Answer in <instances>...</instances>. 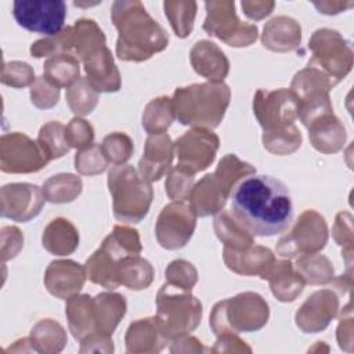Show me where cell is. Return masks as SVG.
I'll return each instance as SVG.
<instances>
[{"instance_id": "obj_7", "label": "cell", "mask_w": 354, "mask_h": 354, "mask_svg": "<svg viewBox=\"0 0 354 354\" xmlns=\"http://www.w3.org/2000/svg\"><path fill=\"white\" fill-rule=\"evenodd\" d=\"M308 48L313 57L308 59L307 66L319 69L336 83L351 71V44L337 30L317 29L308 41Z\"/></svg>"}, {"instance_id": "obj_38", "label": "cell", "mask_w": 354, "mask_h": 354, "mask_svg": "<svg viewBox=\"0 0 354 354\" xmlns=\"http://www.w3.org/2000/svg\"><path fill=\"white\" fill-rule=\"evenodd\" d=\"M196 3L195 1H165L163 10L167 17L173 30L181 39L191 35L194 28V21L196 15Z\"/></svg>"}, {"instance_id": "obj_46", "label": "cell", "mask_w": 354, "mask_h": 354, "mask_svg": "<svg viewBox=\"0 0 354 354\" xmlns=\"http://www.w3.org/2000/svg\"><path fill=\"white\" fill-rule=\"evenodd\" d=\"M165 187L170 199L183 202L191 195V191L194 188V174L185 171L178 166H174L169 171Z\"/></svg>"}, {"instance_id": "obj_3", "label": "cell", "mask_w": 354, "mask_h": 354, "mask_svg": "<svg viewBox=\"0 0 354 354\" xmlns=\"http://www.w3.org/2000/svg\"><path fill=\"white\" fill-rule=\"evenodd\" d=\"M231 91L223 82L196 83L178 87L171 98L176 119L196 129L217 127L230 104Z\"/></svg>"}, {"instance_id": "obj_41", "label": "cell", "mask_w": 354, "mask_h": 354, "mask_svg": "<svg viewBox=\"0 0 354 354\" xmlns=\"http://www.w3.org/2000/svg\"><path fill=\"white\" fill-rule=\"evenodd\" d=\"M66 101L71 109L79 115L84 116L93 112L98 102V91L90 84L87 77H80L66 90Z\"/></svg>"}, {"instance_id": "obj_40", "label": "cell", "mask_w": 354, "mask_h": 354, "mask_svg": "<svg viewBox=\"0 0 354 354\" xmlns=\"http://www.w3.org/2000/svg\"><path fill=\"white\" fill-rule=\"evenodd\" d=\"M37 144L50 160L64 156L71 148L65 137V126L59 122H50L41 126Z\"/></svg>"}, {"instance_id": "obj_9", "label": "cell", "mask_w": 354, "mask_h": 354, "mask_svg": "<svg viewBox=\"0 0 354 354\" xmlns=\"http://www.w3.org/2000/svg\"><path fill=\"white\" fill-rule=\"evenodd\" d=\"M253 112L264 133L290 129L299 118V98L288 88L257 90L253 98Z\"/></svg>"}, {"instance_id": "obj_10", "label": "cell", "mask_w": 354, "mask_h": 354, "mask_svg": "<svg viewBox=\"0 0 354 354\" xmlns=\"http://www.w3.org/2000/svg\"><path fill=\"white\" fill-rule=\"evenodd\" d=\"M328 242L325 218L315 210H306L296 221L293 230L279 239L277 253L282 257H299L313 254L324 249Z\"/></svg>"}, {"instance_id": "obj_30", "label": "cell", "mask_w": 354, "mask_h": 354, "mask_svg": "<svg viewBox=\"0 0 354 354\" xmlns=\"http://www.w3.org/2000/svg\"><path fill=\"white\" fill-rule=\"evenodd\" d=\"M66 317L75 339L83 340L97 332L93 317V297L88 295H75L69 297L66 303Z\"/></svg>"}, {"instance_id": "obj_35", "label": "cell", "mask_w": 354, "mask_h": 354, "mask_svg": "<svg viewBox=\"0 0 354 354\" xmlns=\"http://www.w3.org/2000/svg\"><path fill=\"white\" fill-rule=\"evenodd\" d=\"M174 119L176 116L171 98L159 97L145 106L142 113V127L149 136L162 134L169 129Z\"/></svg>"}, {"instance_id": "obj_6", "label": "cell", "mask_w": 354, "mask_h": 354, "mask_svg": "<svg viewBox=\"0 0 354 354\" xmlns=\"http://www.w3.org/2000/svg\"><path fill=\"white\" fill-rule=\"evenodd\" d=\"M156 322L167 339H178L194 330L202 317L201 301L183 288L166 282L156 296Z\"/></svg>"}, {"instance_id": "obj_42", "label": "cell", "mask_w": 354, "mask_h": 354, "mask_svg": "<svg viewBox=\"0 0 354 354\" xmlns=\"http://www.w3.org/2000/svg\"><path fill=\"white\" fill-rule=\"evenodd\" d=\"M65 342L64 328L53 319H43L32 329V343L41 344L39 351H59L62 347L57 346V343L64 346Z\"/></svg>"}, {"instance_id": "obj_45", "label": "cell", "mask_w": 354, "mask_h": 354, "mask_svg": "<svg viewBox=\"0 0 354 354\" xmlns=\"http://www.w3.org/2000/svg\"><path fill=\"white\" fill-rule=\"evenodd\" d=\"M108 160L101 149V145L93 144L88 148L80 149L75 156V167L79 173L86 176H94L102 173L106 166Z\"/></svg>"}, {"instance_id": "obj_14", "label": "cell", "mask_w": 354, "mask_h": 354, "mask_svg": "<svg viewBox=\"0 0 354 354\" xmlns=\"http://www.w3.org/2000/svg\"><path fill=\"white\" fill-rule=\"evenodd\" d=\"M218 137L207 129H192L184 133L173 144L177 155V166L195 174L209 167L218 149Z\"/></svg>"}, {"instance_id": "obj_53", "label": "cell", "mask_w": 354, "mask_h": 354, "mask_svg": "<svg viewBox=\"0 0 354 354\" xmlns=\"http://www.w3.org/2000/svg\"><path fill=\"white\" fill-rule=\"evenodd\" d=\"M314 6L318 8L319 12L326 14V15H335L339 14L353 6V1H321V3H314Z\"/></svg>"}, {"instance_id": "obj_20", "label": "cell", "mask_w": 354, "mask_h": 354, "mask_svg": "<svg viewBox=\"0 0 354 354\" xmlns=\"http://www.w3.org/2000/svg\"><path fill=\"white\" fill-rule=\"evenodd\" d=\"M223 257L225 266L241 275H263L270 264L275 260L268 248L250 245L242 249L224 248Z\"/></svg>"}, {"instance_id": "obj_4", "label": "cell", "mask_w": 354, "mask_h": 354, "mask_svg": "<svg viewBox=\"0 0 354 354\" xmlns=\"http://www.w3.org/2000/svg\"><path fill=\"white\" fill-rule=\"evenodd\" d=\"M108 188L113 199V216L126 223H140L149 210L153 192L130 165L115 166L108 174Z\"/></svg>"}, {"instance_id": "obj_16", "label": "cell", "mask_w": 354, "mask_h": 354, "mask_svg": "<svg viewBox=\"0 0 354 354\" xmlns=\"http://www.w3.org/2000/svg\"><path fill=\"white\" fill-rule=\"evenodd\" d=\"M337 308L339 300L335 292L330 289L317 290L297 310L296 325L306 333H317L329 325Z\"/></svg>"}, {"instance_id": "obj_17", "label": "cell", "mask_w": 354, "mask_h": 354, "mask_svg": "<svg viewBox=\"0 0 354 354\" xmlns=\"http://www.w3.org/2000/svg\"><path fill=\"white\" fill-rule=\"evenodd\" d=\"M174 147L169 134H152L145 141L144 155L138 163V174L147 181L160 180L171 166Z\"/></svg>"}, {"instance_id": "obj_44", "label": "cell", "mask_w": 354, "mask_h": 354, "mask_svg": "<svg viewBox=\"0 0 354 354\" xmlns=\"http://www.w3.org/2000/svg\"><path fill=\"white\" fill-rule=\"evenodd\" d=\"M101 149L109 163L123 165L133 153V141L124 133H112L101 144Z\"/></svg>"}, {"instance_id": "obj_22", "label": "cell", "mask_w": 354, "mask_h": 354, "mask_svg": "<svg viewBox=\"0 0 354 354\" xmlns=\"http://www.w3.org/2000/svg\"><path fill=\"white\" fill-rule=\"evenodd\" d=\"M189 59L195 72L210 82H223L228 75L230 62L224 53L209 40H199L191 48Z\"/></svg>"}, {"instance_id": "obj_23", "label": "cell", "mask_w": 354, "mask_h": 354, "mask_svg": "<svg viewBox=\"0 0 354 354\" xmlns=\"http://www.w3.org/2000/svg\"><path fill=\"white\" fill-rule=\"evenodd\" d=\"M261 278L268 279L271 292L279 301H293L306 285L300 274L286 260H274Z\"/></svg>"}, {"instance_id": "obj_49", "label": "cell", "mask_w": 354, "mask_h": 354, "mask_svg": "<svg viewBox=\"0 0 354 354\" xmlns=\"http://www.w3.org/2000/svg\"><path fill=\"white\" fill-rule=\"evenodd\" d=\"M36 80L33 69L29 64L21 61H12L10 64H4L1 82L4 84L12 87H24Z\"/></svg>"}, {"instance_id": "obj_8", "label": "cell", "mask_w": 354, "mask_h": 354, "mask_svg": "<svg viewBox=\"0 0 354 354\" xmlns=\"http://www.w3.org/2000/svg\"><path fill=\"white\" fill-rule=\"evenodd\" d=\"M205 7L206 18L203 30H206L207 35L216 36L232 47H246L256 41L259 35L257 26L239 21L234 1H206Z\"/></svg>"}, {"instance_id": "obj_24", "label": "cell", "mask_w": 354, "mask_h": 354, "mask_svg": "<svg viewBox=\"0 0 354 354\" xmlns=\"http://www.w3.org/2000/svg\"><path fill=\"white\" fill-rule=\"evenodd\" d=\"M230 195L224 191L214 174H206L192 188L189 207L196 216L206 217L223 210Z\"/></svg>"}, {"instance_id": "obj_27", "label": "cell", "mask_w": 354, "mask_h": 354, "mask_svg": "<svg viewBox=\"0 0 354 354\" xmlns=\"http://www.w3.org/2000/svg\"><path fill=\"white\" fill-rule=\"evenodd\" d=\"M126 314V300L119 293H100L93 299V317L97 333L111 336Z\"/></svg>"}, {"instance_id": "obj_50", "label": "cell", "mask_w": 354, "mask_h": 354, "mask_svg": "<svg viewBox=\"0 0 354 354\" xmlns=\"http://www.w3.org/2000/svg\"><path fill=\"white\" fill-rule=\"evenodd\" d=\"M30 98L37 108L47 109L58 102L59 88L48 83L44 76H40L30 86Z\"/></svg>"}, {"instance_id": "obj_32", "label": "cell", "mask_w": 354, "mask_h": 354, "mask_svg": "<svg viewBox=\"0 0 354 354\" xmlns=\"http://www.w3.org/2000/svg\"><path fill=\"white\" fill-rule=\"evenodd\" d=\"M118 279L120 285L129 289H145L153 279V268L151 263L140 257V254L126 256L119 261Z\"/></svg>"}, {"instance_id": "obj_25", "label": "cell", "mask_w": 354, "mask_h": 354, "mask_svg": "<svg viewBox=\"0 0 354 354\" xmlns=\"http://www.w3.org/2000/svg\"><path fill=\"white\" fill-rule=\"evenodd\" d=\"M261 41L264 47L272 51L296 50L301 41L300 24L290 17H275L264 25Z\"/></svg>"}, {"instance_id": "obj_28", "label": "cell", "mask_w": 354, "mask_h": 354, "mask_svg": "<svg viewBox=\"0 0 354 354\" xmlns=\"http://www.w3.org/2000/svg\"><path fill=\"white\" fill-rule=\"evenodd\" d=\"M41 242L53 254H71L79 246V232L69 220L59 217L46 227Z\"/></svg>"}, {"instance_id": "obj_51", "label": "cell", "mask_w": 354, "mask_h": 354, "mask_svg": "<svg viewBox=\"0 0 354 354\" xmlns=\"http://www.w3.org/2000/svg\"><path fill=\"white\" fill-rule=\"evenodd\" d=\"M351 214L347 212H342L336 216V223L333 227V238L340 245L344 246L347 254L351 256L353 246V227H351Z\"/></svg>"}, {"instance_id": "obj_31", "label": "cell", "mask_w": 354, "mask_h": 354, "mask_svg": "<svg viewBox=\"0 0 354 354\" xmlns=\"http://www.w3.org/2000/svg\"><path fill=\"white\" fill-rule=\"evenodd\" d=\"M119 261L120 260L112 256L108 250L100 248L91 254L90 259H87L84 264L86 278L106 289H115L120 285L118 279Z\"/></svg>"}, {"instance_id": "obj_2", "label": "cell", "mask_w": 354, "mask_h": 354, "mask_svg": "<svg viewBox=\"0 0 354 354\" xmlns=\"http://www.w3.org/2000/svg\"><path fill=\"white\" fill-rule=\"evenodd\" d=\"M111 17L119 32L116 54L120 59L145 61L167 47V32L147 12L141 1H113Z\"/></svg>"}, {"instance_id": "obj_48", "label": "cell", "mask_w": 354, "mask_h": 354, "mask_svg": "<svg viewBox=\"0 0 354 354\" xmlns=\"http://www.w3.org/2000/svg\"><path fill=\"white\" fill-rule=\"evenodd\" d=\"M65 137L69 147L84 149L93 145L94 130L88 122L76 116L68 123V126H65Z\"/></svg>"}, {"instance_id": "obj_43", "label": "cell", "mask_w": 354, "mask_h": 354, "mask_svg": "<svg viewBox=\"0 0 354 354\" xmlns=\"http://www.w3.org/2000/svg\"><path fill=\"white\" fill-rule=\"evenodd\" d=\"M301 144V134L296 126L290 129L263 133V145L266 149L275 155H289L295 152Z\"/></svg>"}, {"instance_id": "obj_52", "label": "cell", "mask_w": 354, "mask_h": 354, "mask_svg": "<svg viewBox=\"0 0 354 354\" xmlns=\"http://www.w3.org/2000/svg\"><path fill=\"white\" fill-rule=\"evenodd\" d=\"M242 11L250 19L259 21L270 15L275 7L274 1H242Z\"/></svg>"}, {"instance_id": "obj_5", "label": "cell", "mask_w": 354, "mask_h": 354, "mask_svg": "<svg viewBox=\"0 0 354 354\" xmlns=\"http://www.w3.org/2000/svg\"><path fill=\"white\" fill-rule=\"evenodd\" d=\"M268 314V304L260 295L245 292L235 297L218 301L213 307L210 328L217 336L253 332L267 324Z\"/></svg>"}, {"instance_id": "obj_19", "label": "cell", "mask_w": 354, "mask_h": 354, "mask_svg": "<svg viewBox=\"0 0 354 354\" xmlns=\"http://www.w3.org/2000/svg\"><path fill=\"white\" fill-rule=\"evenodd\" d=\"M83 65L87 73V80L97 91L113 93L120 88V75L106 46H102L90 54L83 61Z\"/></svg>"}, {"instance_id": "obj_29", "label": "cell", "mask_w": 354, "mask_h": 354, "mask_svg": "<svg viewBox=\"0 0 354 354\" xmlns=\"http://www.w3.org/2000/svg\"><path fill=\"white\" fill-rule=\"evenodd\" d=\"M169 339L162 333L156 318H145L137 319L133 322L126 333V346L127 351H159L153 343H159L165 346Z\"/></svg>"}, {"instance_id": "obj_21", "label": "cell", "mask_w": 354, "mask_h": 354, "mask_svg": "<svg viewBox=\"0 0 354 354\" xmlns=\"http://www.w3.org/2000/svg\"><path fill=\"white\" fill-rule=\"evenodd\" d=\"M66 54L84 61L100 47L105 46V35L93 19H79L66 26Z\"/></svg>"}, {"instance_id": "obj_15", "label": "cell", "mask_w": 354, "mask_h": 354, "mask_svg": "<svg viewBox=\"0 0 354 354\" xmlns=\"http://www.w3.org/2000/svg\"><path fill=\"white\" fill-rule=\"evenodd\" d=\"M43 191L28 183L8 184L1 188V216L15 221H29L44 205Z\"/></svg>"}, {"instance_id": "obj_37", "label": "cell", "mask_w": 354, "mask_h": 354, "mask_svg": "<svg viewBox=\"0 0 354 354\" xmlns=\"http://www.w3.org/2000/svg\"><path fill=\"white\" fill-rule=\"evenodd\" d=\"M82 192V180L69 173H61L50 177L43 185L46 201L53 203H66L75 201Z\"/></svg>"}, {"instance_id": "obj_39", "label": "cell", "mask_w": 354, "mask_h": 354, "mask_svg": "<svg viewBox=\"0 0 354 354\" xmlns=\"http://www.w3.org/2000/svg\"><path fill=\"white\" fill-rule=\"evenodd\" d=\"M296 271L306 283H328L333 279L332 263L322 254H304L296 263Z\"/></svg>"}, {"instance_id": "obj_12", "label": "cell", "mask_w": 354, "mask_h": 354, "mask_svg": "<svg viewBox=\"0 0 354 354\" xmlns=\"http://www.w3.org/2000/svg\"><path fill=\"white\" fill-rule=\"evenodd\" d=\"M48 158L37 142L22 133H10L0 140V167L6 173H33L46 167Z\"/></svg>"}, {"instance_id": "obj_13", "label": "cell", "mask_w": 354, "mask_h": 354, "mask_svg": "<svg viewBox=\"0 0 354 354\" xmlns=\"http://www.w3.org/2000/svg\"><path fill=\"white\" fill-rule=\"evenodd\" d=\"M196 225V214L184 202L166 205L159 213L155 234L159 245L169 250L184 248L191 239Z\"/></svg>"}, {"instance_id": "obj_47", "label": "cell", "mask_w": 354, "mask_h": 354, "mask_svg": "<svg viewBox=\"0 0 354 354\" xmlns=\"http://www.w3.org/2000/svg\"><path fill=\"white\" fill-rule=\"evenodd\" d=\"M166 278L169 283L183 288L185 290H191L196 283L198 274L195 267L189 261L180 259L169 264L166 270Z\"/></svg>"}, {"instance_id": "obj_33", "label": "cell", "mask_w": 354, "mask_h": 354, "mask_svg": "<svg viewBox=\"0 0 354 354\" xmlns=\"http://www.w3.org/2000/svg\"><path fill=\"white\" fill-rule=\"evenodd\" d=\"M79 73V59L68 54L50 57L43 66L44 79L58 88L71 87L80 79Z\"/></svg>"}, {"instance_id": "obj_18", "label": "cell", "mask_w": 354, "mask_h": 354, "mask_svg": "<svg viewBox=\"0 0 354 354\" xmlns=\"http://www.w3.org/2000/svg\"><path fill=\"white\" fill-rule=\"evenodd\" d=\"M84 279V266L73 260H55L46 270L44 285L53 296L69 299L83 288Z\"/></svg>"}, {"instance_id": "obj_34", "label": "cell", "mask_w": 354, "mask_h": 354, "mask_svg": "<svg viewBox=\"0 0 354 354\" xmlns=\"http://www.w3.org/2000/svg\"><path fill=\"white\" fill-rule=\"evenodd\" d=\"M214 231L224 248L242 249L254 243L253 235L246 231L228 212H221L214 218Z\"/></svg>"}, {"instance_id": "obj_36", "label": "cell", "mask_w": 354, "mask_h": 354, "mask_svg": "<svg viewBox=\"0 0 354 354\" xmlns=\"http://www.w3.org/2000/svg\"><path fill=\"white\" fill-rule=\"evenodd\" d=\"M101 246L116 259L140 254L142 249L138 232L124 225H115L113 231L102 241Z\"/></svg>"}, {"instance_id": "obj_26", "label": "cell", "mask_w": 354, "mask_h": 354, "mask_svg": "<svg viewBox=\"0 0 354 354\" xmlns=\"http://www.w3.org/2000/svg\"><path fill=\"white\" fill-rule=\"evenodd\" d=\"M311 145L324 153H333L343 148L346 142V130L333 112L326 113L311 122L308 126Z\"/></svg>"}, {"instance_id": "obj_1", "label": "cell", "mask_w": 354, "mask_h": 354, "mask_svg": "<svg viewBox=\"0 0 354 354\" xmlns=\"http://www.w3.org/2000/svg\"><path fill=\"white\" fill-rule=\"evenodd\" d=\"M231 210L252 235L274 236L283 232L293 218V202L288 188L271 176L250 174L231 192Z\"/></svg>"}, {"instance_id": "obj_11", "label": "cell", "mask_w": 354, "mask_h": 354, "mask_svg": "<svg viewBox=\"0 0 354 354\" xmlns=\"http://www.w3.org/2000/svg\"><path fill=\"white\" fill-rule=\"evenodd\" d=\"M12 15L24 29L54 36L64 29L66 3L62 0H15Z\"/></svg>"}]
</instances>
